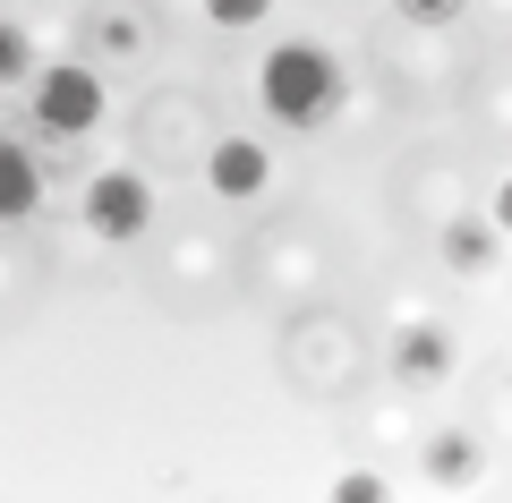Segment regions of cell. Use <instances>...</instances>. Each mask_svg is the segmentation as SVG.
<instances>
[{
  "mask_svg": "<svg viewBox=\"0 0 512 503\" xmlns=\"http://www.w3.org/2000/svg\"><path fill=\"white\" fill-rule=\"evenodd\" d=\"M342 94H350V77L325 43H274V52L256 60V103L282 128H325L342 111Z\"/></svg>",
  "mask_w": 512,
  "mask_h": 503,
  "instance_id": "obj_1",
  "label": "cell"
},
{
  "mask_svg": "<svg viewBox=\"0 0 512 503\" xmlns=\"http://www.w3.org/2000/svg\"><path fill=\"white\" fill-rule=\"evenodd\" d=\"M26 103H35L43 137H94L103 111H111V94H103V69H86V60H52V69H35Z\"/></svg>",
  "mask_w": 512,
  "mask_h": 503,
  "instance_id": "obj_2",
  "label": "cell"
},
{
  "mask_svg": "<svg viewBox=\"0 0 512 503\" xmlns=\"http://www.w3.org/2000/svg\"><path fill=\"white\" fill-rule=\"evenodd\" d=\"M86 231L111 239V248L146 239L154 231V180L146 171H94L86 180Z\"/></svg>",
  "mask_w": 512,
  "mask_h": 503,
  "instance_id": "obj_3",
  "label": "cell"
},
{
  "mask_svg": "<svg viewBox=\"0 0 512 503\" xmlns=\"http://www.w3.org/2000/svg\"><path fill=\"white\" fill-rule=\"evenodd\" d=\"M205 188H214L222 205H256L265 188H274V154L256 137H214V154H205Z\"/></svg>",
  "mask_w": 512,
  "mask_h": 503,
  "instance_id": "obj_4",
  "label": "cell"
},
{
  "mask_svg": "<svg viewBox=\"0 0 512 503\" xmlns=\"http://www.w3.org/2000/svg\"><path fill=\"white\" fill-rule=\"evenodd\" d=\"M453 359H461L453 333H444V324H427V316L393 333V376H402V384H444V376H453Z\"/></svg>",
  "mask_w": 512,
  "mask_h": 503,
  "instance_id": "obj_5",
  "label": "cell"
},
{
  "mask_svg": "<svg viewBox=\"0 0 512 503\" xmlns=\"http://www.w3.org/2000/svg\"><path fill=\"white\" fill-rule=\"evenodd\" d=\"M43 205V162L18 137H0V222H26Z\"/></svg>",
  "mask_w": 512,
  "mask_h": 503,
  "instance_id": "obj_6",
  "label": "cell"
},
{
  "mask_svg": "<svg viewBox=\"0 0 512 503\" xmlns=\"http://www.w3.org/2000/svg\"><path fill=\"white\" fill-rule=\"evenodd\" d=\"M495 239H504V231H495L487 214H453L436 248H444V265H453V273H487L495 265Z\"/></svg>",
  "mask_w": 512,
  "mask_h": 503,
  "instance_id": "obj_7",
  "label": "cell"
},
{
  "mask_svg": "<svg viewBox=\"0 0 512 503\" xmlns=\"http://www.w3.org/2000/svg\"><path fill=\"white\" fill-rule=\"evenodd\" d=\"M427 478L444 486V495H461V486H478V435H436V444H427Z\"/></svg>",
  "mask_w": 512,
  "mask_h": 503,
  "instance_id": "obj_8",
  "label": "cell"
},
{
  "mask_svg": "<svg viewBox=\"0 0 512 503\" xmlns=\"http://www.w3.org/2000/svg\"><path fill=\"white\" fill-rule=\"evenodd\" d=\"M35 35H26V26H9L0 18V86H35Z\"/></svg>",
  "mask_w": 512,
  "mask_h": 503,
  "instance_id": "obj_9",
  "label": "cell"
},
{
  "mask_svg": "<svg viewBox=\"0 0 512 503\" xmlns=\"http://www.w3.org/2000/svg\"><path fill=\"white\" fill-rule=\"evenodd\" d=\"M197 9H205V26H222V35H248V26L274 18V0H197Z\"/></svg>",
  "mask_w": 512,
  "mask_h": 503,
  "instance_id": "obj_10",
  "label": "cell"
},
{
  "mask_svg": "<svg viewBox=\"0 0 512 503\" xmlns=\"http://www.w3.org/2000/svg\"><path fill=\"white\" fill-rule=\"evenodd\" d=\"M393 9H402L410 26H453L461 9H470V0H393Z\"/></svg>",
  "mask_w": 512,
  "mask_h": 503,
  "instance_id": "obj_11",
  "label": "cell"
},
{
  "mask_svg": "<svg viewBox=\"0 0 512 503\" xmlns=\"http://www.w3.org/2000/svg\"><path fill=\"white\" fill-rule=\"evenodd\" d=\"M333 495L342 503H384V478L376 469H350V478H333Z\"/></svg>",
  "mask_w": 512,
  "mask_h": 503,
  "instance_id": "obj_12",
  "label": "cell"
},
{
  "mask_svg": "<svg viewBox=\"0 0 512 503\" xmlns=\"http://www.w3.org/2000/svg\"><path fill=\"white\" fill-rule=\"evenodd\" d=\"M487 222L512 239V180H495V197H487Z\"/></svg>",
  "mask_w": 512,
  "mask_h": 503,
  "instance_id": "obj_13",
  "label": "cell"
},
{
  "mask_svg": "<svg viewBox=\"0 0 512 503\" xmlns=\"http://www.w3.org/2000/svg\"><path fill=\"white\" fill-rule=\"evenodd\" d=\"M103 43L111 52H137V18H103Z\"/></svg>",
  "mask_w": 512,
  "mask_h": 503,
  "instance_id": "obj_14",
  "label": "cell"
}]
</instances>
